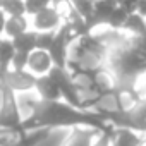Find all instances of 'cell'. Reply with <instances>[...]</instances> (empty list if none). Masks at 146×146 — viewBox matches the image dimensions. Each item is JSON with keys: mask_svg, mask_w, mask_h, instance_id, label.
I'll list each match as a JSON object with an SVG mask.
<instances>
[{"mask_svg": "<svg viewBox=\"0 0 146 146\" xmlns=\"http://www.w3.org/2000/svg\"><path fill=\"white\" fill-rule=\"evenodd\" d=\"M53 127H90L96 129L98 132H108L113 127L96 112L93 110H81L70 107L69 103L57 100V102H43L40 100L35 107L33 113L23 120V131H35V129H53Z\"/></svg>", "mask_w": 146, "mask_h": 146, "instance_id": "6da1fadb", "label": "cell"}, {"mask_svg": "<svg viewBox=\"0 0 146 146\" xmlns=\"http://www.w3.org/2000/svg\"><path fill=\"white\" fill-rule=\"evenodd\" d=\"M103 119L119 129H129L141 136H146V98L139 100L127 110H119L103 115Z\"/></svg>", "mask_w": 146, "mask_h": 146, "instance_id": "7a4b0ae2", "label": "cell"}, {"mask_svg": "<svg viewBox=\"0 0 146 146\" xmlns=\"http://www.w3.org/2000/svg\"><path fill=\"white\" fill-rule=\"evenodd\" d=\"M0 132L23 134V115L17 107L16 93L0 83Z\"/></svg>", "mask_w": 146, "mask_h": 146, "instance_id": "3957f363", "label": "cell"}, {"mask_svg": "<svg viewBox=\"0 0 146 146\" xmlns=\"http://www.w3.org/2000/svg\"><path fill=\"white\" fill-rule=\"evenodd\" d=\"M48 76L55 81V84L58 86L60 96L64 98L65 103H69L70 107L81 108V96L78 88L74 86V81H72V76L69 74L67 69H58V67H52V70L48 72ZM83 110V108H81Z\"/></svg>", "mask_w": 146, "mask_h": 146, "instance_id": "277c9868", "label": "cell"}, {"mask_svg": "<svg viewBox=\"0 0 146 146\" xmlns=\"http://www.w3.org/2000/svg\"><path fill=\"white\" fill-rule=\"evenodd\" d=\"M0 83H4L9 90H12V91L17 95V93L33 91V90H35L36 78L31 74L29 70H12V69H11Z\"/></svg>", "mask_w": 146, "mask_h": 146, "instance_id": "5b68a950", "label": "cell"}, {"mask_svg": "<svg viewBox=\"0 0 146 146\" xmlns=\"http://www.w3.org/2000/svg\"><path fill=\"white\" fill-rule=\"evenodd\" d=\"M52 67H53V62H52L48 52H43V50H33V52L29 53L26 70H29L35 78L46 76L48 72L52 70Z\"/></svg>", "mask_w": 146, "mask_h": 146, "instance_id": "8992f818", "label": "cell"}, {"mask_svg": "<svg viewBox=\"0 0 146 146\" xmlns=\"http://www.w3.org/2000/svg\"><path fill=\"white\" fill-rule=\"evenodd\" d=\"M62 24V19L58 17V14L52 9V7H46L43 11H40L38 14L33 16V26L38 33H43V31H57Z\"/></svg>", "mask_w": 146, "mask_h": 146, "instance_id": "52a82bcc", "label": "cell"}, {"mask_svg": "<svg viewBox=\"0 0 146 146\" xmlns=\"http://www.w3.org/2000/svg\"><path fill=\"white\" fill-rule=\"evenodd\" d=\"M35 93H36L38 98L43 100V102H57V100L62 98V96H60V91H58V86L55 84V81H53L48 74L36 78Z\"/></svg>", "mask_w": 146, "mask_h": 146, "instance_id": "ba28073f", "label": "cell"}, {"mask_svg": "<svg viewBox=\"0 0 146 146\" xmlns=\"http://www.w3.org/2000/svg\"><path fill=\"white\" fill-rule=\"evenodd\" d=\"M100 136V132L96 129H90V127H72L69 137L65 139V143L62 146H91L93 141Z\"/></svg>", "mask_w": 146, "mask_h": 146, "instance_id": "9c48e42d", "label": "cell"}, {"mask_svg": "<svg viewBox=\"0 0 146 146\" xmlns=\"http://www.w3.org/2000/svg\"><path fill=\"white\" fill-rule=\"evenodd\" d=\"M144 136L129 131V129H119L113 127V134H112V146H139V143L143 141Z\"/></svg>", "mask_w": 146, "mask_h": 146, "instance_id": "30bf717a", "label": "cell"}, {"mask_svg": "<svg viewBox=\"0 0 146 146\" xmlns=\"http://www.w3.org/2000/svg\"><path fill=\"white\" fill-rule=\"evenodd\" d=\"M29 28V23H28V17L26 16H9L5 19V26H4V33L9 36V40H12L14 36H19Z\"/></svg>", "mask_w": 146, "mask_h": 146, "instance_id": "8fae6325", "label": "cell"}, {"mask_svg": "<svg viewBox=\"0 0 146 146\" xmlns=\"http://www.w3.org/2000/svg\"><path fill=\"white\" fill-rule=\"evenodd\" d=\"M36 31H26L19 36H14L11 41H12V46L17 53H26L29 55L33 50H36Z\"/></svg>", "mask_w": 146, "mask_h": 146, "instance_id": "7c38bea8", "label": "cell"}, {"mask_svg": "<svg viewBox=\"0 0 146 146\" xmlns=\"http://www.w3.org/2000/svg\"><path fill=\"white\" fill-rule=\"evenodd\" d=\"M16 100H17V107H19V112H21V115H23V120L33 113L35 107H36V105H38V102H40L38 95H36V93H33V91L17 93V95H16Z\"/></svg>", "mask_w": 146, "mask_h": 146, "instance_id": "4fadbf2b", "label": "cell"}, {"mask_svg": "<svg viewBox=\"0 0 146 146\" xmlns=\"http://www.w3.org/2000/svg\"><path fill=\"white\" fill-rule=\"evenodd\" d=\"M122 31L129 36H143L146 35V24H144V19L139 16V14H129L124 26H122Z\"/></svg>", "mask_w": 146, "mask_h": 146, "instance_id": "5bb4252c", "label": "cell"}, {"mask_svg": "<svg viewBox=\"0 0 146 146\" xmlns=\"http://www.w3.org/2000/svg\"><path fill=\"white\" fill-rule=\"evenodd\" d=\"M0 11L9 16H26L24 0H0Z\"/></svg>", "mask_w": 146, "mask_h": 146, "instance_id": "9a60e30c", "label": "cell"}, {"mask_svg": "<svg viewBox=\"0 0 146 146\" xmlns=\"http://www.w3.org/2000/svg\"><path fill=\"white\" fill-rule=\"evenodd\" d=\"M127 12L122 9V7H119L117 5V9L110 14V17L107 19V23H105V26L108 28V29H113V31H122V26H124V23H125V19H127Z\"/></svg>", "mask_w": 146, "mask_h": 146, "instance_id": "2e32d148", "label": "cell"}, {"mask_svg": "<svg viewBox=\"0 0 146 146\" xmlns=\"http://www.w3.org/2000/svg\"><path fill=\"white\" fill-rule=\"evenodd\" d=\"M72 9H74V12L78 16H81L83 19H88L91 14H93V4L91 0H69Z\"/></svg>", "mask_w": 146, "mask_h": 146, "instance_id": "e0dca14e", "label": "cell"}, {"mask_svg": "<svg viewBox=\"0 0 146 146\" xmlns=\"http://www.w3.org/2000/svg\"><path fill=\"white\" fill-rule=\"evenodd\" d=\"M50 7L58 14V17L62 19V23H64V21H67V19H69V16L74 12V9H72V5H70L69 0H53Z\"/></svg>", "mask_w": 146, "mask_h": 146, "instance_id": "ac0fdd59", "label": "cell"}, {"mask_svg": "<svg viewBox=\"0 0 146 146\" xmlns=\"http://www.w3.org/2000/svg\"><path fill=\"white\" fill-rule=\"evenodd\" d=\"M55 40V31H43L36 35V50H43L48 52L52 43Z\"/></svg>", "mask_w": 146, "mask_h": 146, "instance_id": "d6986e66", "label": "cell"}, {"mask_svg": "<svg viewBox=\"0 0 146 146\" xmlns=\"http://www.w3.org/2000/svg\"><path fill=\"white\" fill-rule=\"evenodd\" d=\"M53 0H24V5H26V14L29 16H35L38 14L40 11L46 9L52 5Z\"/></svg>", "mask_w": 146, "mask_h": 146, "instance_id": "ffe728a7", "label": "cell"}, {"mask_svg": "<svg viewBox=\"0 0 146 146\" xmlns=\"http://www.w3.org/2000/svg\"><path fill=\"white\" fill-rule=\"evenodd\" d=\"M112 134H113V129L108 132H100V136L93 141L91 146H112Z\"/></svg>", "mask_w": 146, "mask_h": 146, "instance_id": "44dd1931", "label": "cell"}, {"mask_svg": "<svg viewBox=\"0 0 146 146\" xmlns=\"http://www.w3.org/2000/svg\"><path fill=\"white\" fill-rule=\"evenodd\" d=\"M136 14H139L143 19H146V0H137V5H136Z\"/></svg>", "mask_w": 146, "mask_h": 146, "instance_id": "7402d4cb", "label": "cell"}, {"mask_svg": "<svg viewBox=\"0 0 146 146\" xmlns=\"http://www.w3.org/2000/svg\"><path fill=\"white\" fill-rule=\"evenodd\" d=\"M4 26H5V14L0 11V36H2V33H4Z\"/></svg>", "mask_w": 146, "mask_h": 146, "instance_id": "603a6c76", "label": "cell"}, {"mask_svg": "<svg viewBox=\"0 0 146 146\" xmlns=\"http://www.w3.org/2000/svg\"><path fill=\"white\" fill-rule=\"evenodd\" d=\"M9 146H28V144H26V141H24V137H23V134H21V136H19V139H17L16 143L9 144Z\"/></svg>", "mask_w": 146, "mask_h": 146, "instance_id": "cb8c5ba5", "label": "cell"}, {"mask_svg": "<svg viewBox=\"0 0 146 146\" xmlns=\"http://www.w3.org/2000/svg\"><path fill=\"white\" fill-rule=\"evenodd\" d=\"M139 146H146V136H144V137H143V141H141V143H139Z\"/></svg>", "mask_w": 146, "mask_h": 146, "instance_id": "d4e9b609", "label": "cell"}, {"mask_svg": "<svg viewBox=\"0 0 146 146\" xmlns=\"http://www.w3.org/2000/svg\"><path fill=\"white\" fill-rule=\"evenodd\" d=\"M91 2H96V0H91Z\"/></svg>", "mask_w": 146, "mask_h": 146, "instance_id": "484cf974", "label": "cell"}, {"mask_svg": "<svg viewBox=\"0 0 146 146\" xmlns=\"http://www.w3.org/2000/svg\"><path fill=\"white\" fill-rule=\"evenodd\" d=\"M144 24H146V19H144Z\"/></svg>", "mask_w": 146, "mask_h": 146, "instance_id": "4316f807", "label": "cell"}, {"mask_svg": "<svg viewBox=\"0 0 146 146\" xmlns=\"http://www.w3.org/2000/svg\"><path fill=\"white\" fill-rule=\"evenodd\" d=\"M0 40H2V36H0Z\"/></svg>", "mask_w": 146, "mask_h": 146, "instance_id": "83f0119b", "label": "cell"}]
</instances>
